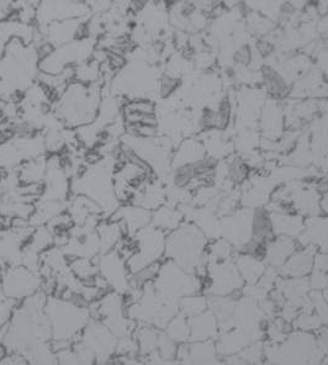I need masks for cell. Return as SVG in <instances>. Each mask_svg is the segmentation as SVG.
I'll use <instances>...</instances> for the list:
<instances>
[{
	"label": "cell",
	"mask_w": 328,
	"mask_h": 365,
	"mask_svg": "<svg viewBox=\"0 0 328 365\" xmlns=\"http://www.w3.org/2000/svg\"><path fill=\"white\" fill-rule=\"evenodd\" d=\"M235 264L237 267L238 273L243 279L245 285H255L268 268L265 260L242 253L235 259Z\"/></svg>",
	"instance_id": "obj_28"
},
{
	"label": "cell",
	"mask_w": 328,
	"mask_h": 365,
	"mask_svg": "<svg viewBox=\"0 0 328 365\" xmlns=\"http://www.w3.org/2000/svg\"><path fill=\"white\" fill-rule=\"evenodd\" d=\"M164 332L177 344L190 342V324L189 319L179 312L164 329Z\"/></svg>",
	"instance_id": "obj_39"
},
{
	"label": "cell",
	"mask_w": 328,
	"mask_h": 365,
	"mask_svg": "<svg viewBox=\"0 0 328 365\" xmlns=\"http://www.w3.org/2000/svg\"><path fill=\"white\" fill-rule=\"evenodd\" d=\"M96 41L91 37H83L66 45L55 47L45 58L40 61V72L60 74L67 69L76 68L79 64L91 60Z\"/></svg>",
	"instance_id": "obj_9"
},
{
	"label": "cell",
	"mask_w": 328,
	"mask_h": 365,
	"mask_svg": "<svg viewBox=\"0 0 328 365\" xmlns=\"http://www.w3.org/2000/svg\"><path fill=\"white\" fill-rule=\"evenodd\" d=\"M272 226L275 237L284 236L297 240L305 230V221L300 215L275 214L270 212Z\"/></svg>",
	"instance_id": "obj_26"
},
{
	"label": "cell",
	"mask_w": 328,
	"mask_h": 365,
	"mask_svg": "<svg viewBox=\"0 0 328 365\" xmlns=\"http://www.w3.org/2000/svg\"><path fill=\"white\" fill-rule=\"evenodd\" d=\"M101 101V82L89 86L79 82L69 83L57 99L55 115L66 128H82L96 119Z\"/></svg>",
	"instance_id": "obj_4"
},
{
	"label": "cell",
	"mask_w": 328,
	"mask_h": 365,
	"mask_svg": "<svg viewBox=\"0 0 328 365\" xmlns=\"http://www.w3.org/2000/svg\"><path fill=\"white\" fill-rule=\"evenodd\" d=\"M233 61L240 66H248L252 62V51L251 47L248 45H242L238 47L237 50L233 52Z\"/></svg>",
	"instance_id": "obj_52"
},
{
	"label": "cell",
	"mask_w": 328,
	"mask_h": 365,
	"mask_svg": "<svg viewBox=\"0 0 328 365\" xmlns=\"http://www.w3.org/2000/svg\"><path fill=\"white\" fill-rule=\"evenodd\" d=\"M71 189L74 195H84L96 202L110 217L119 209V200L115 195L114 175L111 177V167L106 160H98L78 175L71 184Z\"/></svg>",
	"instance_id": "obj_7"
},
{
	"label": "cell",
	"mask_w": 328,
	"mask_h": 365,
	"mask_svg": "<svg viewBox=\"0 0 328 365\" xmlns=\"http://www.w3.org/2000/svg\"><path fill=\"white\" fill-rule=\"evenodd\" d=\"M180 84H182L180 78L172 77L169 74H164L163 77L160 78V88H158L160 98L168 99L169 96H172L174 91L180 87Z\"/></svg>",
	"instance_id": "obj_50"
},
{
	"label": "cell",
	"mask_w": 328,
	"mask_h": 365,
	"mask_svg": "<svg viewBox=\"0 0 328 365\" xmlns=\"http://www.w3.org/2000/svg\"><path fill=\"white\" fill-rule=\"evenodd\" d=\"M89 13V5L82 1H42L37 5L36 20L42 29L57 21L87 18Z\"/></svg>",
	"instance_id": "obj_15"
},
{
	"label": "cell",
	"mask_w": 328,
	"mask_h": 365,
	"mask_svg": "<svg viewBox=\"0 0 328 365\" xmlns=\"http://www.w3.org/2000/svg\"><path fill=\"white\" fill-rule=\"evenodd\" d=\"M40 74V56L34 45L18 37L6 46L0 60V98H13L25 93Z\"/></svg>",
	"instance_id": "obj_2"
},
{
	"label": "cell",
	"mask_w": 328,
	"mask_h": 365,
	"mask_svg": "<svg viewBox=\"0 0 328 365\" xmlns=\"http://www.w3.org/2000/svg\"><path fill=\"white\" fill-rule=\"evenodd\" d=\"M35 36H36V30L32 28L31 25H25L13 19L0 23V60L4 56L6 46L13 38L18 37L25 43L31 45V42L35 40Z\"/></svg>",
	"instance_id": "obj_25"
},
{
	"label": "cell",
	"mask_w": 328,
	"mask_h": 365,
	"mask_svg": "<svg viewBox=\"0 0 328 365\" xmlns=\"http://www.w3.org/2000/svg\"><path fill=\"white\" fill-rule=\"evenodd\" d=\"M42 284L41 275L24 265L6 267L0 274V292L16 305L42 292Z\"/></svg>",
	"instance_id": "obj_11"
},
{
	"label": "cell",
	"mask_w": 328,
	"mask_h": 365,
	"mask_svg": "<svg viewBox=\"0 0 328 365\" xmlns=\"http://www.w3.org/2000/svg\"><path fill=\"white\" fill-rule=\"evenodd\" d=\"M300 247L312 246L321 253H328V217H311L305 221V230L297 237Z\"/></svg>",
	"instance_id": "obj_21"
},
{
	"label": "cell",
	"mask_w": 328,
	"mask_h": 365,
	"mask_svg": "<svg viewBox=\"0 0 328 365\" xmlns=\"http://www.w3.org/2000/svg\"><path fill=\"white\" fill-rule=\"evenodd\" d=\"M69 269L74 277L83 283H93L98 277V265L96 259L74 258L69 260Z\"/></svg>",
	"instance_id": "obj_40"
},
{
	"label": "cell",
	"mask_w": 328,
	"mask_h": 365,
	"mask_svg": "<svg viewBox=\"0 0 328 365\" xmlns=\"http://www.w3.org/2000/svg\"><path fill=\"white\" fill-rule=\"evenodd\" d=\"M233 248L232 245L228 242L227 240L220 237L217 240L211 241L206 248V262L212 263V262H224V260L232 259Z\"/></svg>",
	"instance_id": "obj_42"
},
{
	"label": "cell",
	"mask_w": 328,
	"mask_h": 365,
	"mask_svg": "<svg viewBox=\"0 0 328 365\" xmlns=\"http://www.w3.org/2000/svg\"><path fill=\"white\" fill-rule=\"evenodd\" d=\"M297 241L294 238L284 236L273 238L267 245L265 262L268 263L269 267L279 269L297 251Z\"/></svg>",
	"instance_id": "obj_24"
},
{
	"label": "cell",
	"mask_w": 328,
	"mask_h": 365,
	"mask_svg": "<svg viewBox=\"0 0 328 365\" xmlns=\"http://www.w3.org/2000/svg\"><path fill=\"white\" fill-rule=\"evenodd\" d=\"M53 246H55L53 235L46 226H41V227H36L34 230L28 242L24 246V250L41 256L43 252L50 250L51 247Z\"/></svg>",
	"instance_id": "obj_38"
},
{
	"label": "cell",
	"mask_w": 328,
	"mask_h": 365,
	"mask_svg": "<svg viewBox=\"0 0 328 365\" xmlns=\"http://www.w3.org/2000/svg\"><path fill=\"white\" fill-rule=\"evenodd\" d=\"M110 220L119 222L128 237H133L138 231L150 226L152 212L140 206L130 204V205L119 207Z\"/></svg>",
	"instance_id": "obj_18"
},
{
	"label": "cell",
	"mask_w": 328,
	"mask_h": 365,
	"mask_svg": "<svg viewBox=\"0 0 328 365\" xmlns=\"http://www.w3.org/2000/svg\"><path fill=\"white\" fill-rule=\"evenodd\" d=\"M220 358L215 341L189 343V359L193 365H225Z\"/></svg>",
	"instance_id": "obj_32"
},
{
	"label": "cell",
	"mask_w": 328,
	"mask_h": 365,
	"mask_svg": "<svg viewBox=\"0 0 328 365\" xmlns=\"http://www.w3.org/2000/svg\"><path fill=\"white\" fill-rule=\"evenodd\" d=\"M46 172H47V160L43 155L32 158V160H25L18 167L19 182L23 185L29 184H41L42 180L45 179Z\"/></svg>",
	"instance_id": "obj_31"
},
{
	"label": "cell",
	"mask_w": 328,
	"mask_h": 365,
	"mask_svg": "<svg viewBox=\"0 0 328 365\" xmlns=\"http://www.w3.org/2000/svg\"><path fill=\"white\" fill-rule=\"evenodd\" d=\"M0 365H30V363L19 354H6L0 359Z\"/></svg>",
	"instance_id": "obj_54"
},
{
	"label": "cell",
	"mask_w": 328,
	"mask_h": 365,
	"mask_svg": "<svg viewBox=\"0 0 328 365\" xmlns=\"http://www.w3.org/2000/svg\"><path fill=\"white\" fill-rule=\"evenodd\" d=\"M260 77L265 84V91L274 101L285 98L289 94V84L287 79L279 73L278 71H275L269 66H265L260 71Z\"/></svg>",
	"instance_id": "obj_36"
},
{
	"label": "cell",
	"mask_w": 328,
	"mask_h": 365,
	"mask_svg": "<svg viewBox=\"0 0 328 365\" xmlns=\"http://www.w3.org/2000/svg\"><path fill=\"white\" fill-rule=\"evenodd\" d=\"M83 19H73V20H64L47 25L41 29L42 35L46 37V42L55 47L66 45L69 42L83 38L81 36L84 21Z\"/></svg>",
	"instance_id": "obj_19"
},
{
	"label": "cell",
	"mask_w": 328,
	"mask_h": 365,
	"mask_svg": "<svg viewBox=\"0 0 328 365\" xmlns=\"http://www.w3.org/2000/svg\"><path fill=\"white\" fill-rule=\"evenodd\" d=\"M265 331H246V329L235 327L232 329H228L226 332H222L215 339L216 349L221 358L235 356L240 351H243L245 348L251 346L252 343L262 341L265 337Z\"/></svg>",
	"instance_id": "obj_16"
},
{
	"label": "cell",
	"mask_w": 328,
	"mask_h": 365,
	"mask_svg": "<svg viewBox=\"0 0 328 365\" xmlns=\"http://www.w3.org/2000/svg\"><path fill=\"white\" fill-rule=\"evenodd\" d=\"M316 255L317 250L314 247H300L287 263L279 268V275L282 278H309L314 269Z\"/></svg>",
	"instance_id": "obj_20"
},
{
	"label": "cell",
	"mask_w": 328,
	"mask_h": 365,
	"mask_svg": "<svg viewBox=\"0 0 328 365\" xmlns=\"http://www.w3.org/2000/svg\"><path fill=\"white\" fill-rule=\"evenodd\" d=\"M221 235L232 245L233 248L241 251L250 240H252V214L247 210L238 211L220 221Z\"/></svg>",
	"instance_id": "obj_17"
},
{
	"label": "cell",
	"mask_w": 328,
	"mask_h": 365,
	"mask_svg": "<svg viewBox=\"0 0 328 365\" xmlns=\"http://www.w3.org/2000/svg\"><path fill=\"white\" fill-rule=\"evenodd\" d=\"M207 238L194 224H182L167 235L165 258L203 280L207 275Z\"/></svg>",
	"instance_id": "obj_5"
},
{
	"label": "cell",
	"mask_w": 328,
	"mask_h": 365,
	"mask_svg": "<svg viewBox=\"0 0 328 365\" xmlns=\"http://www.w3.org/2000/svg\"><path fill=\"white\" fill-rule=\"evenodd\" d=\"M245 365H263L265 359V343L262 341L252 343L251 346L245 348L238 353Z\"/></svg>",
	"instance_id": "obj_45"
},
{
	"label": "cell",
	"mask_w": 328,
	"mask_h": 365,
	"mask_svg": "<svg viewBox=\"0 0 328 365\" xmlns=\"http://www.w3.org/2000/svg\"><path fill=\"white\" fill-rule=\"evenodd\" d=\"M76 342L96 358V365H108L118 356L119 338L98 319L89 321Z\"/></svg>",
	"instance_id": "obj_12"
},
{
	"label": "cell",
	"mask_w": 328,
	"mask_h": 365,
	"mask_svg": "<svg viewBox=\"0 0 328 365\" xmlns=\"http://www.w3.org/2000/svg\"><path fill=\"white\" fill-rule=\"evenodd\" d=\"M199 128L201 130H210L215 128V110L211 108H205L201 111Z\"/></svg>",
	"instance_id": "obj_53"
},
{
	"label": "cell",
	"mask_w": 328,
	"mask_h": 365,
	"mask_svg": "<svg viewBox=\"0 0 328 365\" xmlns=\"http://www.w3.org/2000/svg\"><path fill=\"white\" fill-rule=\"evenodd\" d=\"M252 238L267 245L275 238L272 226V217L268 209L257 207L252 212Z\"/></svg>",
	"instance_id": "obj_35"
},
{
	"label": "cell",
	"mask_w": 328,
	"mask_h": 365,
	"mask_svg": "<svg viewBox=\"0 0 328 365\" xmlns=\"http://www.w3.org/2000/svg\"><path fill=\"white\" fill-rule=\"evenodd\" d=\"M319 207L322 209V210L328 214V192L324 194V197H322V200H321V204H319Z\"/></svg>",
	"instance_id": "obj_56"
},
{
	"label": "cell",
	"mask_w": 328,
	"mask_h": 365,
	"mask_svg": "<svg viewBox=\"0 0 328 365\" xmlns=\"http://www.w3.org/2000/svg\"><path fill=\"white\" fill-rule=\"evenodd\" d=\"M178 344L172 341L170 338L165 334L164 331H160V339H158V346H157V354L163 358V359H175L177 358V351H178Z\"/></svg>",
	"instance_id": "obj_48"
},
{
	"label": "cell",
	"mask_w": 328,
	"mask_h": 365,
	"mask_svg": "<svg viewBox=\"0 0 328 365\" xmlns=\"http://www.w3.org/2000/svg\"><path fill=\"white\" fill-rule=\"evenodd\" d=\"M250 25H251V29L253 31L257 32V34H260V35H263V34H267V32L270 31L272 29H273V24L268 19L263 18V16H260L258 14H251V18H250Z\"/></svg>",
	"instance_id": "obj_51"
},
{
	"label": "cell",
	"mask_w": 328,
	"mask_h": 365,
	"mask_svg": "<svg viewBox=\"0 0 328 365\" xmlns=\"http://www.w3.org/2000/svg\"><path fill=\"white\" fill-rule=\"evenodd\" d=\"M205 157V147L203 146V143L198 140L190 138L180 143L178 150L174 153L172 165L174 168H178L182 165H194Z\"/></svg>",
	"instance_id": "obj_30"
},
{
	"label": "cell",
	"mask_w": 328,
	"mask_h": 365,
	"mask_svg": "<svg viewBox=\"0 0 328 365\" xmlns=\"http://www.w3.org/2000/svg\"><path fill=\"white\" fill-rule=\"evenodd\" d=\"M47 294L40 292L15 307L1 339L8 354L25 356L32 348L52 343L50 324L45 315Z\"/></svg>",
	"instance_id": "obj_1"
},
{
	"label": "cell",
	"mask_w": 328,
	"mask_h": 365,
	"mask_svg": "<svg viewBox=\"0 0 328 365\" xmlns=\"http://www.w3.org/2000/svg\"><path fill=\"white\" fill-rule=\"evenodd\" d=\"M231 110L232 106L227 98L220 101L219 106L215 110V128L225 130L228 128L230 120H231Z\"/></svg>",
	"instance_id": "obj_49"
},
{
	"label": "cell",
	"mask_w": 328,
	"mask_h": 365,
	"mask_svg": "<svg viewBox=\"0 0 328 365\" xmlns=\"http://www.w3.org/2000/svg\"><path fill=\"white\" fill-rule=\"evenodd\" d=\"M45 315L50 324L55 349L71 346L77 341L83 329L89 324V306L62 295H47Z\"/></svg>",
	"instance_id": "obj_3"
},
{
	"label": "cell",
	"mask_w": 328,
	"mask_h": 365,
	"mask_svg": "<svg viewBox=\"0 0 328 365\" xmlns=\"http://www.w3.org/2000/svg\"><path fill=\"white\" fill-rule=\"evenodd\" d=\"M155 292L169 300L178 302L183 297L200 294L204 284L195 274L189 273L172 260H165L160 264V272L153 280Z\"/></svg>",
	"instance_id": "obj_8"
},
{
	"label": "cell",
	"mask_w": 328,
	"mask_h": 365,
	"mask_svg": "<svg viewBox=\"0 0 328 365\" xmlns=\"http://www.w3.org/2000/svg\"><path fill=\"white\" fill-rule=\"evenodd\" d=\"M160 329L152 326H137L133 337L138 347V356L146 359L157 353V346L160 339Z\"/></svg>",
	"instance_id": "obj_33"
},
{
	"label": "cell",
	"mask_w": 328,
	"mask_h": 365,
	"mask_svg": "<svg viewBox=\"0 0 328 365\" xmlns=\"http://www.w3.org/2000/svg\"><path fill=\"white\" fill-rule=\"evenodd\" d=\"M267 365H321L324 356L314 334L292 331L283 343H265Z\"/></svg>",
	"instance_id": "obj_6"
},
{
	"label": "cell",
	"mask_w": 328,
	"mask_h": 365,
	"mask_svg": "<svg viewBox=\"0 0 328 365\" xmlns=\"http://www.w3.org/2000/svg\"><path fill=\"white\" fill-rule=\"evenodd\" d=\"M207 310H209V299L205 295L196 294V295L183 297L182 300H179V312L188 319L201 315Z\"/></svg>",
	"instance_id": "obj_41"
},
{
	"label": "cell",
	"mask_w": 328,
	"mask_h": 365,
	"mask_svg": "<svg viewBox=\"0 0 328 365\" xmlns=\"http://www.w3.org/2000/svg\"><path fill=\"white\" fill-rule=\"evenodd\" d=\"M62 212H64L62 201H42L29 219V224L34 228L46 226Z\"/></svg>",
	"instance_id": "obj_37"
},
{
	"label": "cell",
	"mask_w": 328,
	"mask_h": 365,
	"mask_svg": "<svg viewBox=\"0 0 328 365\" xmlns=\"http://www.w3.org/2000/svg\"><path fill=\"white\" fill-rule=\"evenodd\" d=\"M257 50H258V53L262 57H268L273 52V43L270 41H267V40H260L258 42V45H257Z\"/></svg>",
	"instance_id": "obj_55"
},
{
	"label": "cell",
	"mask_w": 328,
	"mask_h": 365,
	"mask_svg": "<svg viewBox=\"0 0 328 365\" xmlns=\"http://www.w3.org/2000/svg\"><path fill=\"white\" fill-rule=\"evenodd\" d=\"M183 217L182 211L169 206H160V209L152 212L150 225L164 233H170L183 224Z\"/></svg>",
	"instance_id": "obj_34"
},
{
	"label": "cell",
	"mask_w": 328,
	"mask_h": 365,
	"mask_svg": "<svg viewBox=\"0 0 328 365\" xmlns=\"http://www.w3.org/2000/svg\"><path fill=\"white\" fill-rule=\"evenodd\" d=\"M96 260L98 275L104 280L109 292L126 297L133 289V275L128 270L126 259L119 252L111 251L103 253Z\"/></svg>",
	"instance_id": "obj_14"
},
{
	"label": "cell",
	"mask_w": 328,
	"mask_h": 365,
	"mask_svg": "<svg viewBox=\"0 0 328 365\" xmlns=\"http://www.w3.org/2000/svg\"><path fill=\"white\" fill-rule=\"evenodd\" d=\"M195 172L193 168V165H182L175 168L173 175L174 185L177 189H187L192 187L193 182H195Z\"/></svg>",
	"instance_id": "obj_47"
},
{
	"label": "cell",
	"mask_w": 328,
	"mask_h": 365,
	"mask_svg": "<svg viewBox=\"0 0 328 365\" xmlns=\"http://www.w3.org/2000/svg\"><path fill=\"white\" fill-rule=\"evenodd\" d=\"M96 231L99 237V243H101V255L115 251L123 238L128 237L119 222H115L111 220L101 221V224L98 225Z\"/></svg>",
	"instance_id": "obj_29"
},
{
	"label": "cell",
	"mask_w": 328,
	"mask_h": 365,
	"mask_svg": "<svg viewBox=\"0 0 328 365\" xmlns=\"http://www.w3.org/2000/svg\"><path fill=\"white\" fill-rule=\"evenodd\" d=\"M101 77V63L98 61L91 60L79 64L74 68V79L76 82L83 84H94L99 82Z\"/></svg>",
	"instance_id": "obj_43"
},
{
	"label": "cell",
	"mask_w": 328,
	"mask_h": 365,
	"mask_svg": "<svg viewBox=\"0 0 328 365\" xmlns=\"http://www.w3.org/2000/svg\"><path fill=\"white\" fill-rule=\"evenodd\" d=\"M133 255L128 259L131 275L141 272L146 267L160 263L165 257L167 233L153 227L152 225L143 228L133 236Z\"/></svg>",
	"instance_id": "obj_10"
},
{
	"label": "cell",
	"mask_w": 328,
	"mask_h": 365,
	"mask_svg": "<svg viewBox=\"0 0 328 365\" xmlns=\"http://www.w3.org/2000/svg\"><path fill=\"white\" fill-rule=\"evenodd\" d=\"M207 285L203 289L207 297H232L233 294L242 292L245 282L238 273L235 260L212 262L207 264Z\"/></svg>",
	"instance_id": "obj_13"
},
{
	"label": "cell",
	"mask_w": 328,
	"mask_h": 365,
	"mask_svg": "<svg viewBox=\"0 0 328 365\" xmlns=\"http://www.w3.org/2000/svg\"><path fill=\"white\" fill-rule=\"evenodd\" d=\"M67 212L73 221V225L84 226L91 217L99 216L103 211H101V206L89 197H84V195H76L72 202L69 204Z\"/></svg>",
	"instance_id": "obj_27"
},
{
	"label": "cell",
	"mask_w": 328,
	"mask_h": 365,
	"mask_svg": "<svg viewBox=\"0 0 328 365\" xmlns=\"http://www.w3.org/2000/svg\"><path fill=\"white\" fill-rule=\"evenodd\" d=\"M189 324H190V342L215 341L220 334L219 319H216V316L210 310L193 319H189Z\"/></svg>",
	"instance_id": "obj_23"
},
{
	"label": "cell",
	"mask_w": 328,
	"mask_h": 365,
	"mask_svg": "<svg viewBox=\"0 0 328 365\" xmlns=\"http://www.w3.org/2000/svg\"><path fill=\"white\" fill-rule=\"evenodd\" d=\"M250 175V165L241 158H232L227 162V177L233 184H242Z\"/></svg>",
	"instance_id": "obj_46"
},
{
	"label": "cell",
	"mask_w": 328,
	"mask_h": 365,
	"mask_svg": "<svg viewBox=\"0 0 328 365\" xmlns=\"http://www.w3.org/2000/svg\"><path fill=\"white\" fill-rule=\"evenodd\" d=\"M292 327H294L295 331L314 334V332H317L319 329H322L324 324H322V321L319 319V316L316 315L314 312H311V314L300 312L297 316V319H294Z\"/></svg>",
	"instance_id": "obj_44"
},
{
	"label": "cell",
	"mask_w": 328,
	"mask_h": 365,
	"mask_svg": "<svg viewBox=\"0 0 328 365\" xmlns=\"http://www.w3.org/2000/svg\"><path fill=\"white\" fill-rule=\"evenodd\" d=\"M283 109L277 101H269L260 111V130L265 140L277 141L282 136L284 128Z\"/></svg>",
	"instance_id": "obj_22"
}]
</instances>
